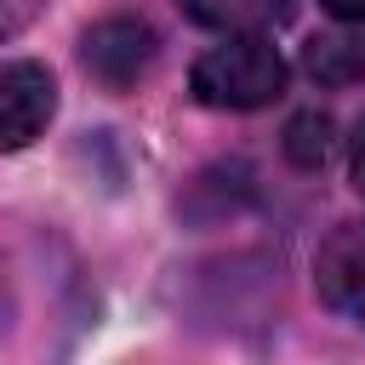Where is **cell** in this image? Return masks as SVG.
<instances>
[{
  "mask_svg": "<svg viewBox=\"0 0 365 365\" xmlns=\"http://www.w3.org/2000/svg\"><path fill=\"white\" fill-rule=\"evenodd\" d=\"M348 177H354V188L365 194V120L354 125V143H348Z\"/></svg>",
  "mask_w": 365,
  "mask_h": 365,
  "instance_id": "obj_8",
  "label": "cell"
},
{
  "mask_svg": "<svg viewBox=\"0 0 365 365\" xmlns=\"http://www.w3.org/2000/svg\"><path fill=\"white\" fill-rule=\"evenodd\" d=\"M336 23H365V0H319Z\"/></svg>",
  "mask_w": 365,
  "mask_h": 365,
  "instance_id": "obj_9",
  "label": "cell"
},
{
  "mask_svg": "<svg viewBox=\"0 0 365 365\" xmlns=\"http://www.w3.org/2000/svg\"><path fill=\"white\" fill-rule=\"evenodd\" d=\"M57 114V80L46 63H6L0 68V154L29 148Z\"/></svg>",
  "mask_w": 365,
  "mask_h": 365,
  "instance_id": "obj_3",
  "label": "cell"
},
{
  "mask_svg": "<svg viewBox=\"0 0 365 365\" xmlns=\"http://www.w3.org/2000/svg\"><path fill=\"white\" fill-rule=\"evenodd\" d=\"M325 131H331L325 114H302V120L291 125V143H285L291 160H297V165H319V160H325Z\"/></svg>",
  "mask_w": 365,
  "mask_h": 365,
  "instance_id": "obj_6",
  "label": "cell"
},
{
  "mask_svg": "<svg viewBox=\"0 0 365 365\" xmlns=\"http://www.w3.org/2000/svg\"><path fill=\"white\" fill-rule=\"evenodd\" d=\"M40 11H46V0H0V46H6V40H17Z\"/></svg>",
  "mask_w": 365,
  "mask_h": 365,
  "instance_id": "obj_7",
  "label": "cell"
},
{
  "mask_svg": "<svg viewBox=\"0 0 365 365\" xmlns=\"http://www.w3.org/2000/svg\"><path fill=\"white\" fill-rule=\"evenodd\" d=\"M200 29H217V34H245V29H274L291 17L297 0H177Z\"/></svg>",
  "mask_w": 365,
  "mask_h": 365,
  "instance_id": "obj_5",
  "label": "cell"
},
{
  "mask_svg": "<svg viewBox=\"0 0 365 365\" xmlns=\"http://www.w3.org/2000/svg\"><path fill=\"white\" fill-rule=\"evenodd\" d=\"M154 51H160V40H154V29L143 23V17H103V23H91L86 29V40H80V57H86V68L108 86V91H131L148 68H154Z\"/></svg>",
  "mask_w": 365,
  "mask_h": 365,
  "instance_id": "obj_2",
  "label": "cell"
},
{
  "mask_svg": "<svg viewBox=\"0 0 365 365\" xmlns=\"http://www.w3.org/2000/svg\"><path fill=\"white\" fill-rule=\"evenodd\" d=\"M188 91L205 103V108H268L279 91H285V57L274 51V40L262 29H245V34H222L211 51L194 57L188 68Z\"/></svg>",
  "mask_w": 365,
  "mask_h": 365,
  "instance_id": "obj_1",
  "label": "cell"
},
{
  "mask_svg": "<svg viewBox=\"0 0 365 365\" xmlns=\"http://www.w3.org/2000/svg\"><path fill=\"white\" fill-rule=\"evenodd\" d=\"M314 285H319L325 308L365 325V217L325 234V245L314 257Z\"/></svg>",
  "mask_w": 365,
  "mask_h": 365,
  "instance_id": "obj_4",
  "label": "cell"
}]
</instances>
